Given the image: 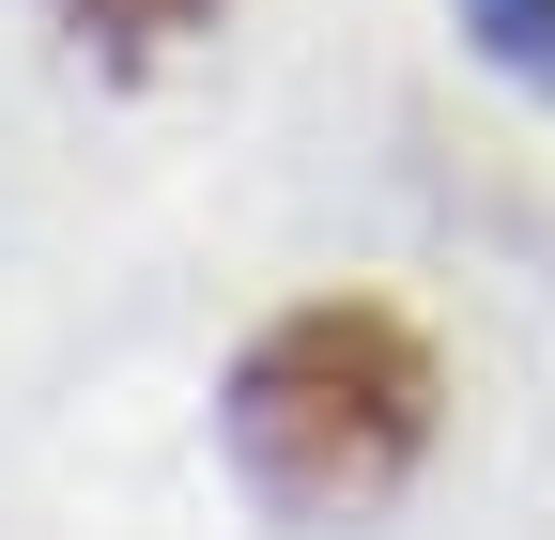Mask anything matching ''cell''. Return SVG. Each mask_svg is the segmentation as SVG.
Returning a JSON list of instances; mask_svg holds the SVG:
<instances>
[{
	"instance_id": "cell-1",
	"label": "cell",
	"mask_w": 555,
	"mask_h": 540,
	"mask_svg": "<svg viewBox=\"0 0 555 540\" xmlns=\"http://www.w3.org/2000/svg\"><path fill=\"white\" fill-rule=\"evenodd\" d=\"M433 448V356L401 309H294L262 324L232 371V463L278 510H371L401 463Z\"/></svg>"
},
{
	"instance_id": "cell-2",
	"label": "cell",
	"mask_w": 555,
	"mask_h": 540,
	"mask_svg": "<svg viewBox=\"0 0 555 540\" xmlns=\"http://www.w3.org/2000/svg\"><path fill=\"white\" fill-rule=\"evenodd\" d=\"M463 31L509 62V78H540L555 93V0H463Z\"/></svg>"
},
{
	"instance_id": "cell-3",
	"label": "cell",
	"mask_w": 555,
	"mask_h": 540,
	"mask_svg": "<svg viewBox=\"0 0 555 540\" xmlns=\"http://www.w3.org/2000/svg\"><path fill=\"white\" fill-rule=\"evenodd\" d=\"M62 16H78L93 47H185L201 16H217V0H62Z\"/></svg>"
}]
</instances>
